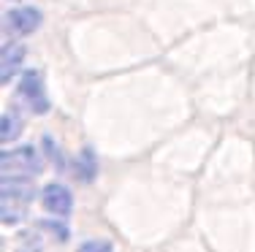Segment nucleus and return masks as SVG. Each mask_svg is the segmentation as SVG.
I'll return each instance as SVG.
<instances>
[{
    "label": "nucleus",
    "instance_id": "nucleus-1",
    "mask_svg": "<svg viewBox=\"0 0 255 252\" xmlns=\"http://www.w3.org/2000/svg\"><path fill=\"white\" fill-rule=\"evenodd\" d=\"M35 190L33 182L25 176H3V187H0V217L5 225H14L25 220L27 203L33 201Z\"/></svg>",
    "mask_w": 255,
    "mask_h": 252
},
{
    "label": "nucleus",
    "instance_id": "nucleus-2",
    "mask_svg": "<svg viewBox=\"0 0 255 252\" xmlns=\"http://www.w3.org/2000/svg\"><path fill=\"white\" fill-rule=\"evenodd\" d=\"M3 176H35L44 168V158H41L38 147L33 144H19V147H8L3 149Z\"/></svg>",
    "mask_w": 255,
    "mask_h": 252
},
{
    "label": "nucleus",
    "instance_id": "nucleus-3",
    "mask_svg": "<svg viewBox=\"0 0 255 252\" xmlns=\"http://www.w3.org/2000/svg\"><path fill=\"white\" fill-rule=\"evenodd\" d=\"M16 95H19V100L33 114L49 111V95H46V87H44V76H41L38 71H33V68L22 71L19 84H16Z\"/></svg>",
    "mask_w": 255,
    "mask_h": 252
},
{
    "label": "nucleus",
    "instance_id": "nucleus-4",
    "mask_svg": "<svg viewBox=\"0 0 255 252\" xmlns=\"http://www.w3.org/2000/svg\"><path fill=\"white\" fill-rule=\"evenodd\" d=\"M41 22H44V16H41V11L35 8V5H19V8H11L5 11V19H3V27L8 35H30L35 33V30L41 27Z\"/></svg>",
    "mask_w": 255,
    "mask_h": 252
},
{
    "label": "nucleus",
    "instance_id": "nucleus-5",
    "mask_svg": "<svg viewBox=\"0 0 255 252\" xmlns=\"http://www.w3.org/2000/svg\"><path fill=\"white\" fill-rule=\"evenodd\" d=\"M41 206L52 214V217H68L74 212V193L60 182H49L41 187Z\"/></svg>",
    "mask_w": 255,
    "mask_h": 252
},
{
    "label": "nucleus",
    "instance_id": "nucleus-6",
    "mask_svg": "<svg viewBox=\"0 0 255 252\" xmlns=\"http://www.w3.org/2000/svg\"><path fill=\"white\" fill-rule=\"evenodd\" d=\"M22 60H25V46L19 41H5L3 44V55H0V71H3V84H8L19 74Z\"/></svg>",
    "mask_w": 255,
    "mask_h": 252
},
{
    "label": "nucleus",
    "instance_id": "nucleus-7",
    "mask_svg": "<svg viewBox=\"0 0 255 252\" xmlns=\"http://www.w3.org/2000/svg\"><path fill=\"white\" fill-rule=\"evenodd\" d=\"M74 173H76L79 182H84V184L95 182V176H98V158H95V152H93L90 147L82 149V152L76 155V160H74Z\"/></svg>",
    "mask_w": 255,
    "mask_h": 252
},
{
    "label": "nucleus",
    "instance_id": "nucleus-8",
    "mask_svg": "<svg viewBox=\"0 0 255 252\" xmlns=\"http://www.w3.org/2000/svg\"><path fill=\"white\" fill-rule=\"evenodd\" d=\"M22 117L16 111H5L3 114V122H0V139H3L5 144H11V141H16L19 139V133H22Z\"/></svg>",
    "mask_w": 255,
    "mask_h": 252
},
{
    "label": "nucleus",
    "instance_id": "nucleus-9",
    "mask_svg": "<svg viewBox=\"0 0 255 252\" xmlns=\"http://www.w3.org/2000/svg\"><path fill=\"white\" fill-rule=\"evenodd\" d=\"M38 228H44V231H49L57 242H68V236H71V231H68V225L63 223L60 217H52V220H44Z\"/></svg>",
    "mask_w": 255,
    "mask_h": 252
},
{
    "label": "nucleus",
    "instance_id": "nucleus-10",
    "mask_svg": "<svg viewBox=\"0 0 255 252\" xmlns=\"http://www.w3.org/2000/svg\"><path fill=\"white\" fill-rule=\"evenodd\" d=\"M41 141H44V144H41V147H44V152H46V155H49V158L54 160V168H60V171H63V168H65V155L57 149V144H54V139H52V136H44Z\"/></svg>",
    "mask_w": 255,
    "mask_h": 252
},
{
    "label": "nucleus",
    "instance_id": "nucleus-11",
    "mask_svg": "<svg viewBox=\"0 0 255 252\" xmlns=\"http://www.w3.org/2000/svg\"><path fill=\"white\" fill-rule=\"evenodd\" d=\"M79 252H114V247L103 239H87V242L79 247Z\"/></svg>",
    "mask_w": 255,
    "mask_h": 252
}]
</instances>
